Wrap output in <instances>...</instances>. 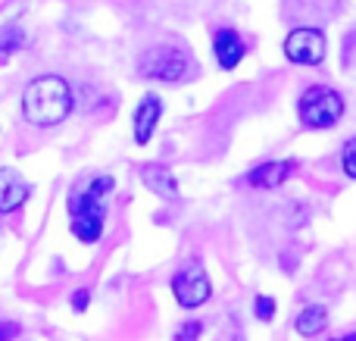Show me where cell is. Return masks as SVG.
<instances>
[{
	"label": "cell",
	"instance_id": "obj_1",
	"mask_svg": "<svg viewBox=\"0 0 356 341\" xmlns=\"http://www.w3.org/2000/svg\"><path fill=\"white\" fill-rule=\"evenodd\" d=\"M22 113L35 125H60L72 113V88L60 75H41L22 94Z\"/></svg>",
	"mask_w": 356,
	"mask_h": 341
},
{
	"label": "cell",
	"instance_id": "obj_2",
	"mask_svg": "<svg viewBox=\"0 0 356 341\" xmlns=\"http://www.w3.org/2000/svg\"><path fill=\"white\" fill-rule=\"evenodd\" d=\"M113 175H100L94 179L85 191H75L69 200V213H72V235L85 244H94L104 235V223H106V204L104 198L113 191Z\"/></svg>",
	"mask_w": 356,
	"mask_h": 341
},
{
	"label": "cell",
	"instance_id": "obj_3",
	"mask_svg": "<svg viewBox=\"0 0 356 341\" xmlns=\"http://www.w3.org/2000/svg\"><path fill=\"white\" fill-rule=\"evenodd\" d=\"M297 113H300V122L307 129H332L341 119V113H344V97L334 88L316 85L309 91H303Z\"/></svg>",
	"mask_w": 356,
	"mask_h": 341
},
{
	"label": "cell",
	"instance_id": "obj_4",
	"mask_svg": "<svg viewBox=\"0 0 356 341\" xmlns=\"http://www.w3.org/2000/svg\"><path fill=\"white\" fill-rule=\"evenodd\" d=\"M138 69L147 79L160 81H181L194 69V60L181 47H147L138 56Z\"/></svg>",
	"mask_w": 356,
	"mask_h": 341
},
{
	"label": "cell",
	"instance_id": "obj_5",
	"mask_svg": "<svg viewBox=\"0 0 356 341\" xmlns=\"http://www.w3.org/2000/svg\"><path fill=\"white\" fill-rule=\"evenodd\" d=\"M328 54V41L319 29H297L284 38V56L300 66H319Z\"/></svg>",
	"mask_w": 356,
	"mask_h": 341
},
{
	"label": "cell",
	"instance_id": "obj_6",
	"mask_svg": "<svg viewBox=\"0 0 356 341\" xmlns=\"http://www.w3.org/2000/svg\"><path fill=\"white\" fill-rule=\"evenodd\" d=\"M172 294L175 301L181 307H188V310H194V307H203L209 301V294H213V285H209V276L203 273L200 263H194V267L181 269V273H175L172 279Z\"/></svg>",
	"mask_w": 356,
	"mask_h": 341
},
{
	"label": "cell",
	"instance_id": "obj_7",
	"mask_svg": "<svg viewBox=\"0 0 356 341\" xmlns=\"http://www.w3.org/2000/svg\"><path fill=\"white\" fill-rule=\"evenodd\" d=\"M160 116H163V100L156 94H144V100L135 106V116H131V132H135L138 144H147L154 138Z\"/></svg>",
	"mask_w": 356,
	"mask_h": 341
},
{
	"label": "cell",
	"instance_id": "obj_8",
	"mask_svg": "<svg viewBox=\"0 0 356 341\" xmlns=\"http://www.w3.org/2000/svg\"><path fill=\"white\" fill-rule=\"evenodd\" d=\"M31 185L16 169H0V213H13L29 200Z\"/></svg>",
	"mask_w": 356,
	"mask_h": 341
},
{
	"label": "cell",
	"instance_id": "obj_9",
	"mask_svg": "<svg viewBox=\"0 0 356 341\" xmlns=\"http://www.w3.org/2000/svg\"><path fill=\"white\" fill-rule=\"evenodd\" d=\"M213 50H216V60H219L222 69H234L244 60L247 47H244V38L234 29H222V31H216V38H213Z\"/></svg>",
	"mask_w": 356,
	"mask_h": 341
},
{
	"label": "cell",
	"instance_id": "obj_10",
	"mask_svg": "<svg viewBox=\"0 0 356 341\" xmlns=\"http://www.w3.org/2000/svg\"><path fill=\"white\" fill-rule=\"evenodd\" d=\"M141 179L154 194L166 200H178V182L166 166H141Z\"/></svg>",
	"mask_w": 356,
	"mask_h": 341
},
{
	"label": "cell",
	"instance_id": "obj_11",
	"mask_svg": "<svg viewBox=\"0 0 356 341\" xmlns=\"http://www.w3.org/2000/svg\"><path fill=\"white\" fill-rule=\"evenodd\" d=\"M288 169L291 166H284V163H263V166H257L250 173V185H257V188H275V185H282V182L288 179Z\"/></svg>",
	"mask_w": 356,
	"mask_h": 341
},
{
	"label": "cell",
	"instance_id": "obj_12",
	"mask_svg": "<svg viewBox=\"0 0 356 341\" xmlns=\"http://www.w3.org/2000/svg\"><path fill=\"white\" fill-rule=\"evenodd\" d=\"M325 323H328V310L322 304H313L297 317V332H300V335H319V332L325 329Z\"/></svg>",
	"mask_w": 356,
	"mask_h": 341
},
{
	"label": "cell",
	"instance_id": "obj_13",
	"mask_svg": "<svg viewBox=\"0 0 356 341\" xmlns=\"http://www.w3.org/2000/svg\"><path fill=\"white\" fill-rule=\"evenodd\" d=\"M253 313H257L263 323H269V319L275 317V301L266 298V294H263V298H257V301H253Z\"/></svg>",
	"mask_w": 356,
	"mask_h": 341
},
{
	"label": "cell",
	"instance_id": "obj_14",
	"mask_svg": "<svg viewBox=\"0 0 356 341\" xmlns=\"http://www.w3.org/2000/svg\"><path fill=\"white\" fill-rule=\"evenodd\" d=\"M353 150H356V144H353V141H347V144H344V150H341V160H344V173H347V175H350V179H353V175H356Z\"/></svg>",
	"mask_w": 356,
	"mask_h": 341
},
{
	"label": "cell",
	"instance_id": "obj_15",
	"mask_svg": "<svg viewBox=\"0 0 356 341\" xmlns=\"http://www.w3.org/2000/svg\"><path fill=\"white\" fill-rule=\"evenodd\" d=\"M88 298H91L88 292H75V294H72V307H75V310H85V307H88Z\"/></svg>",
	"mask_w": 356,
	"mask_h": 341
},
{
	"label": "cell",
	"instance_id": "obj_16",
	"mask_svg": "<svg viewBox=\"0 0 356 341\" xmlns=\"http://www.w3.org/2000/svg\"><path fill=\"white\" fill-rule=\"evenodd\" d=\"M10 335H19V329L16 326H10V323H3L0 326V338H10Z\"/></svg>",
	"mask_w": 356,
	"mask_h": 341
}]
</instances>
